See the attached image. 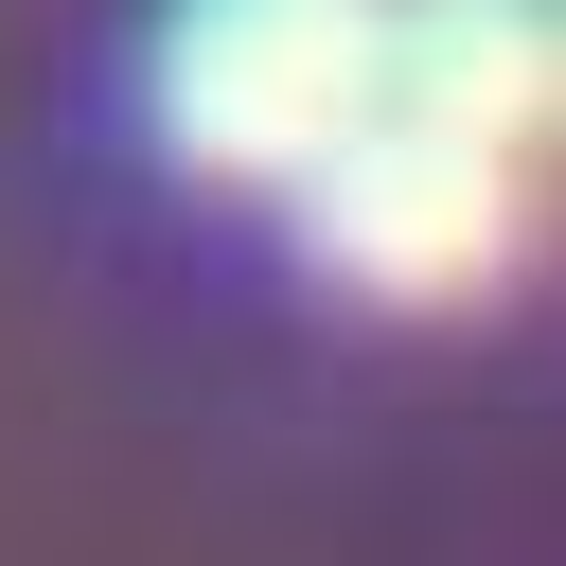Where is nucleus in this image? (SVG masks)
Returning <instances> with one entry per match:
<instances>
[{"mask_svg":"<svg viewBox=\"0 0 566 566\" xmlns=\"http://www.w3.org/2000/svg\"><path fill=\"white\" fill-rule=\"evenodd\" d=\"M159 142L212 195H283L371 106V0H177L159 18Z\"/></svg>","mask_w":566,"mask_h":566,"instance_id":"nucleus-2","label":"nucleus"},{"mask_svg":"<svg viewBox=\"0 0 566 566\" xmlns=\"http://www.w3.org/2000/svg\"><path fill=\"white\" fill-rule=\"evenodd\" d=\"M548 71H566L548 0H371V106L460 124V142H495V159L548 142Z\"/></svg>","mask_w":566,"mask_h":566,"instance_id":"nucleus-3","label":"nucleus"},{"mask_svg":"<svg viewBox=\"0 0 566 566\" xmlns=\"http://www.w3.org/2000/svg\"><path fill=\"white\" fill-rule=\"evenodd\" d=\"M301 248H318V283H354V301H478L513 248H531V159H495V142H460V124H407V106H354L301 177Z\"/></svg>","mask_w":566,"mask_h":566,"instance_id":"nucleus-1","label":"nucleus"}]
</instances>
